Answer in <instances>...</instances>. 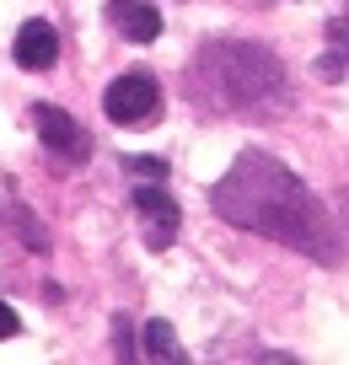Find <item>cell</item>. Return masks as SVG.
Returning a JSON list of instances; mask_svg holds the SVG:
<instances>
[{"label": "cell", "mask_w": 349, "mask_h": 365, "mask_svg": "<svg viewBox=\"0 0 349 365\" xmlns=\"http://www.w3.org/2000/svg\"><path fill=\"white\" fill-rule=\"evenodd\" d=\"M135 172L146 182H167V161H161V156H135Z\"/></svg>", "instance_id": "cell-9"}, {"label": "cell", "mask_w": 349, "mask_h": 365, "mask_svg": "<svg viewBox=\"0 0 349 365\" xmlns=\"http://www.w3.org/2000/svg\"><path fill=\"white\" fill-rule=\"evenodd\" d=\"M11 59L22 70H49L59 59V33L49 22H22V33H16V43H11Z\"/></svg>", "instance_id": "cell-6"}, {"label": "cell", "mask_w": 349, "mask_h": 365, "mask_svg": "<svg viewBox=\"0 0 349 365\" xmlns=\"http://www.w3.org/2000/svg\"><path fill=\"white\" fill-rule=\"evenodd\" d=\"M33 129H38V140H44L59 161H81V156H86V135H81V124L65 113V108L38 103L33 108Z\"/></svg>", "instance_id": "cell-5"}, {"label": "cell", "mask_w": 349, "mask_h": 365, "mask_svg": "<svg viewBox=\"0 0 349 365\" xmlns=\"http://www.w3.org/2000/svg\"><path fill=\"white\" fill-rule=\"evenodd\" d=\"M231 59H237V70H221V59H210V54L199 59V81H210V97L221 108H258L285 91V70L263 48L231 43Z\"/></svg>", "instance_id": "cell-2"}, {"label": "cell", "mask_w": 349, "mask_h": 365, "mask_svg": "<svg viewBox=\"0 0 349 365\" xmlns=\"http://www.w3.org/2000/svg\"><path fill=\"white\" fill-rule=\"evenodd\" d=\"M328 33H333V48H338V65H344V59H349V6H344V16H333V27H328Z\"/></svg>", "instance_id": "cell-10"}, {"label": "cell", "mask_w": 349, "mask_h": 365, "mask_svg": "<svg viewBox=\"0 0 349 365\" xmlns=\"http://www.w3.org/2000/svg\"><path fill=\"white\" fill-rule=\"evenodd\" d=\"M156 108H161V86H156L151 70H124V76L102 91V113H108L118 129L156 124Z\"/></svg>", "instance_id": "cell-3"}, {"label": "cell", "mask_w": 349, "mask_h": 365, "mask_svg": "<svg viewBox=\"0 0 349 365\" xmlns=\"http://www.w3.org/2000/svg\"><path fill=\"white\" fill-rule=\"evenodd\" d=\"M210 205H215L221 220H231V226H242V231H258V237H274V242H285V247H301V252H312L317 263L338 258L328 210L317 205L312 188H306L290 167H280L274 156H258V150L237 156V167L210 188Z\"/></svg>", "instance_id": "cell-1"}, {"label": "cell", "mask_w": 349, "mask_h": 365, "mask_svg": "<svg viewBox=\"0 0 349 365\" xmlns=\"http://www.w3.org/2000/svg\"><path fill=\"white\" fill-rule=\"evenodd\" d=\"M146 354L151 360H183V349H178L167 322H146Z\"/></svg>", "instance_id": "cell-8"}, {"label": "cell", "mask_w": 349, "mask_h": 365, "mask_svg": "<svg viewBox=\"0 0 349 365\" xmlns=\"http://www.w3.org/2000/svg\"><path fill=\"white\" fill-rule=\"evenodd\" d=\"M16 333H22V317H16V312L6 307V301H0V344H6V339H16Z\"/></svg>", "instance_id": "cell-11"}, {"label": "cell", "mask_w": 349, "mask_h": 365, "mask_svg": "<svg viewBox=\"0 0 349 365\" xmlns=\"http://www.w3.org/2000/svg\"><path fill=\"white\" fill-rule=\"evenodd\" d=\"M135 220H140V237L151 247H167L178 237V205H172V194L161 182H140L135 188Z\"/></svg>", "instance_id": "cell-4"}, {"label": "cell", "mask_w": 349, "mask_h": 365, "mask_svg": "<svg viewBox=\"0 0 349 365\" xmlns=\"http://www.w3.org/2000/svg\"><path fill=\"white\" fill-rule=\"evenodd\" d=\"M108 16H113V27H118L129 43H151V38L161 33V11L146 6V0H113Z\"/></svg>", "instance_id": "cell-7"}]
</instances>
